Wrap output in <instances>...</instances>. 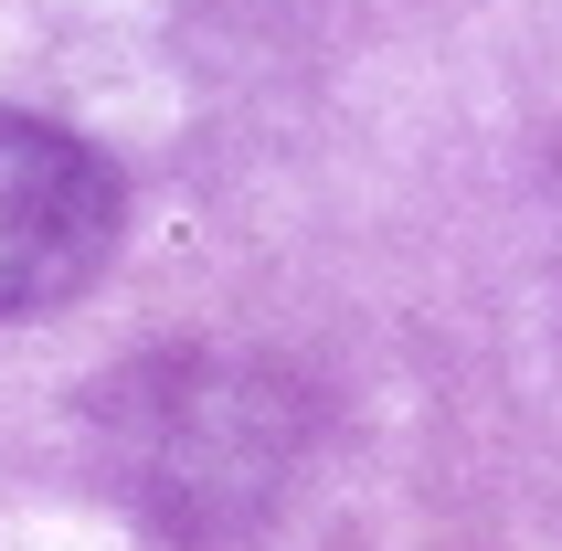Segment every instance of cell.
<instances>
[{
  "label": "cell",
  "mask_w": 562,
  "mask_h": 551,
  "mask_svg": "<svg viewBox=\"0 0 562 551\" xmlns=\"http://www.w3.org/2000/svg\"><path fill=\"white\" fill-rule=\"evenodd\" d=\"M297 466V393L234 350H170L106 382V477L170 541L213 551L277 509Z\"/></svg>",
  "instance_id": "cell-1"
},
{
  "label": "cell",
  "mask_w": 562,
  "mask_h": 551,
  "mask_svg": "<svg viewBox=\"0 0 562 551\" xmlns=\"http://www.w3.org/2000/svg\"><path fill=\"white\" fill-rule=\"evenodd\" d=\"M117 213L127 202L95 138L0 106V318H43L86 297L95 266L117 255Z\"/></svg>",
  "instance_id": "cell-2"
}]
</instances>
